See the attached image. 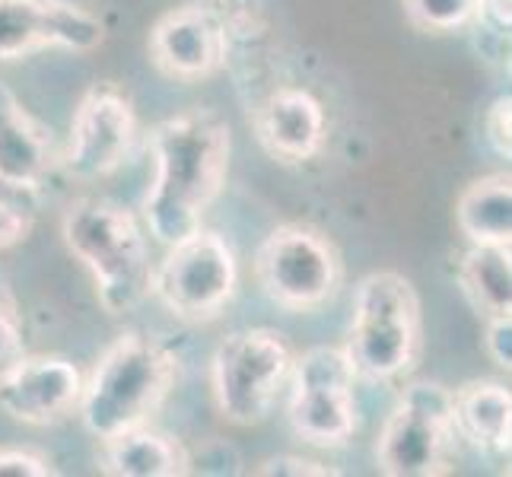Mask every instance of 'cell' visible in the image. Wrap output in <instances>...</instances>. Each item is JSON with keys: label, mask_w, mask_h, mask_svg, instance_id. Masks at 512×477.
Wrapping results in <instances>:
<instances>
[{"label": "cell", "mask_w": 512, "mask_h": 477, "mask_svg": "<svg viewBox=\"0 0 512 477\" xmlns=\"http://www.w3.org/2000/svg\"><path fill=\"white\" fill-rule=\"evenodd\" d=\"M153 182L144 198V220L156 242L172 245L201 229L207 207L229 172L233 134L214 109H188L166 118L150 134Z\"/></svg>", "instance_id": "1"}, {"label": "cell", "mask_w": 512, "mask_h": 477, "mask_svg": "<svg viewBox=\"0 0 512 477\" xmlns=\"http://www.w3.org/2000/svg\"><path fill=\"white\" fill-rule=\"evenodd\" d=\"M179 376L175 353L147 331H125L105 347L80 392V417L96 439L147 427Z\"/></svg>", "instance_id": "2"}, {"label": "cell", "mask_w": 512, "mask_h": 477, "mask_svg": "<svg viewBox=\"0 0 512 477\" xmlns=\"http://www.w3.org/2000/svg\"><path fill=\"white\" fill-rule=\"evenodd\" d=\"M64 242L93 274L109 315L131 312L150 293L147 236L128 207L102 198L74 201L64 214Z\"/></svg>", "instance_id": "3"}, {"label": "cell", "mask_w": 512, "mask_h": 477, "mask_svg": "<svg viewBox=\"0 0 512 477\" xmlns=\"http://www.w3.org/2000/svg\"><path fill=\"white\" fill-rule=\"evenodd\" d=\"M344 350L357 376L369 382H388L417 363L420 299L408 277L376 271L360 280Z\"/></svg>", "instance_id": "4"}, {"label": "cell", "mask_w": 512, "mask_h": 477, "mask_svg": "<svg viewBox=\"0 0 512 477\" xmlns=\"http://www.w3.org/2000/svg\"><path fill=\"white\" fill-rule=\"evenodd\" d=\"M255 277L264 296L290 312L325 306L338 293L344 264L334 242L303 223L277 226L255 255Z\"/></svg>", "instance_id": "5"}, {"label": "cell", "mask_w": 512, "mask_h": 477, "mask_svg": "<svg viewBox=\"0 0 512 477\" xmlns=\"http://www.w3.org/2000/svg\"><path fill=\"white\" fill-rule=\"evenodd\" d=\"M166 258L150 274V290L160 303L185 322H207L236 296L239 264L229 242L210 229L166 245Z\"/></svg>", "instance_id": "6"}, {"label": "cell", "mask_w": 512, "mask_h": 477, "mask_svg": "<svg viewBox=\"0 0 512 477\" xmlns=\"http://www.w3.org/2000/svg\"><path fill=\"white\" fill-rule=\"evenodd\" d=\"M452 439V392L439 382H414L398 395L379 433V471L388 477L443 474Z\"/></svg>", "instance_id": "7"}, {"label": "cell", "mask_w": 512, "mask_h": 477, "mask_svg": "<svg viewBox=\"0 0 512 477\" xmlns=\"http://www.w3.org/2000/svg\"><path fill=\"white\" fill-rule=\"evenodd\" d=\"M293 353L271 328L233 331L214 353V398L229 423L252 427L264 420L290 376Z\"/></svg>", "instance_id": "8"}, {"label": "cell", "mask_w": 512, "mask_h": 477, "mask_svg": "<svg viewBox=\"0 0 512 477\" xmlns=\"http://www.w3.org/2000/svg\"><path fill=\"white\" fill-rule=\"evenodd\" d=\"M290 427L309 446L338 449L357 430L353 369L344 347H312L293 366Z\"/></svg>", "instance_id": "9"}, {"label": "cell", "mask_w": 512, "mask_h": 477, "mask_svg": "<svg viewBox=\"0 0 512 477\" xmlns=\"http://www.w3.org/2000/svg\"><path fill=\"white\" fill-rule=\"evenodd\" d=\"M236 16L214 4H185L160 16L150 32V58L172 80H204L226 67Z\"/></svg>", "instance_id": "10"}, {"label": "cell", "mask_w": 512, "mask_h": 477, "mask_svg": "<svg viewBox=\"0 0 512 477\" xmlns=\"http://www.w3.org/2000/svg\"><path fill=\"white\" fill-rule=\"evenodd\" d=\"M134 137L137 112L131 96L115 83H93L74 112L64 166L80 182L105 179L128 159Z\"/></svg>", "instance_id": "11"}, {"label": "cell", "mask_w": 512, "mask_h": 477, "mask_svg": "<svg viewBox=\"0 0 512 477\" xmlns=\"http://www.w3.org/2000/svg\"><path fill=\"white\" fill-rule=\"evenodd\" d=\"M102 42V20L74 0H0V61L45 48L93 51Z\"/></svg>", "instance_id": "12"}, {"label": "cell", "mask_w": 512, "mask_h": 477, "mask_svg": "<svg viewBox=\"0 0 512 477\" xmlns=\"http://www.w3.org/2000/svg\"><path fill=\"white\" fill-rule=\"evenodd\" d=\"M83 392L80 369L64 357H26L0 382V408L20 423L45 427L77 408Z\"/></svg>", "instance_id": "13"}, {"label": "cell", "mask_w": 512, "mask_h": 477, "mask_svg": "<svg viewBox=\"0 0 512 477\" xmlns=\"http://www.w3.org/2000/svg\"><path fill=\"white\" fill-rule=\"evenodd\" d=\"M255 134L280 163H306L325 147V109L299 86H280L255 109Z\"/></svg>", "instance_id": "14"}, {"label": "cell", "mask_w": 512, "mask_h": 477, "mask_svg": "<svg viewBox=\"0 0 512 477\" xmlns=\"http://www.w3.org/2000/svg\"><path fill=\"white\" fill-rule=\"evenodd\" d=\"M51 166H55V147L48 131L0 83V179L42 185Z\"/></svg>", "instance_id": "15"}, {"label": "cell", "mask_w": 512, "mask_h": 477, "mask_svg": "<svg viewBox=\"0 0 512 477\" xmlns=\"http://www.w3.org/2000/svg\"><path fill=\"white\" fill-rule=\"evenodd\" d=\"M452 423L455 436H462L481 452H509L512 436V395L503 382L478 379L452 392Z\"/></svg>", "instance_id": "16"}, {"label": "cell", "mask_w": 512, "mask_h": 477, "mask_svg": "<svg viewBox=\"0 0 512 477\" xmlns=\"http://www.w3.org/2000/svg\"><path fill=\"white\" fill-rule=\"evenodd\" d=\"M99 471L112 477H182L191 471V458L179 439L134 427L102 439Z\"/></svg>", "instance_id": "17"}, {"label": "cell", "mask_w": 512, "mask_h": 477, "mask_svg": "<svg viewBox=\"0 0 512 477\" xmlns=\"http://www.w3.org/2000/svg\"><path fill=\"white\" fill-rule=\"evenodd\" d=\"M455 220L471 245H509L512 242V179L493 172L471 182L455 204Z\"/></svg>", "instance_id": "18"}, {"label": "cell", "mask_w": 512, "mask_h": 477, "mask_svg": "<svg viewBox=\"0 0 512 477\" xmlns=\"http://www.w3.org/2000/svg\"><path fill=\"white\" fill-rule=\"evenodd\" d=\"M458 284L478 315H484V322L512 315L509 245H471L458 261Z\"/></svg>", "instance_id": "19"}, {"label": "cell", "mask_w": 512, "mask_h": 477, "mask_svg": "<svg viewBox=\"0 0 512 477\" xmlns=\"http://www.w3.org/2000/svg\"><path fill=\"white\" fill-rule=\"evenodd\" d=\"M39 217V185L0 179V252L20 245Z\"/></svg>", "instance_id": "20"}, {"label": "cell", "mask_w": 512, "mask_h": 477, "mask_svg": "<svg viewBox=\"0 0 512 477\" xmlns=\"http://www.w3.org/2000/svg\"><path fill=\"white\" fill-rule=\"evenodd\" d=\"M404 13L423 32H455L478 20V0H404Z\"/></svg>", "instance_id": "21"}, {"label": "cell", "mask_w": 512, "mask_h": 477, "mask_svg": "<svg viewBox=\"0 0 512 477\" xmlns=\"http://www.w3.org/2000/svg\"><path fill=\"white\" fill-rule=\"evenodd\" d=\"M29 357L23 338V312L16 303L7 274L0 271V382H4L16 366Z\"/></svg>", "instance_id": "22"}, {"label": "cell", "mask_w": 512, "mask_h": 477, "mask_svg": "<svg viewBox=\"0 0 512 477\" xmlns=\"http://www.w3.org/2000/svg\"><path fill=\"white\" fill-rule=\"evenodd\" d=\"M484 137L497 156H512V99L497 96L484 115Z\"/></svg>", "instance_id": "23"}, {"label": "cell", "mask_w": 512, "mask_h": 477, "mask_svg": "<svg viewBox=\"0 0 512 477\" xmlns=\"http://www.w3.org/2000/svg\"><path fill=\"white\" fill-rule=\"evenodd\" d=\"M255 474H271V477H334L341 474L338 468H328L315 458H303V455H274L264 458V462L255 468Z\"/></svg>", "instance_id": "24"}, {"label": "cell", "mask_w": 512, "mask_h": 477, "mask_svg": "<svg viewBox=\"0 0 512 477\" xmlns=\"http://www.w3.org/2000/svg\"><path fill=\"white\" fill-rule=\"evenodd\" d=\"M45 455H35L26 449H0V477H55Z\"/></svg>", "instance_id": "25"}, {"label": "cell", "mask_w": 512, "mask_h": 477, "mask_svg": "<svg viewBox=\"0 0 512 477\" xmlns=\"http://www.w3.org/2000/svg\"><path fill=\"white\" fill-rule=\"evenodd\" d=\"M484 347L490 353V360L497 363L500 369L512 366V315H506V318H487Z\"/></svg>", "instance_id": "26"}, {"label": "cell", "mask_w": 512, "mask_h": 477, "mask_svg": "<svg viewBox=\"0 0 512 477\" xmlns=\"http://www.w3.org/2000/svg\"><path fill=\"white\" fill-rule=\"evenodd\" d=\"M478 20L497 32H509L512 26V0H478Z\"/></svg>", "instance_id": "27"}]
</instances>
